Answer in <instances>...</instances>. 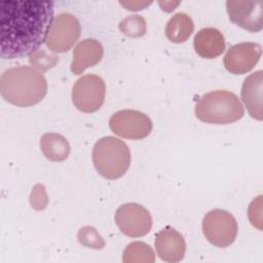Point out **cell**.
I'll use <instances>...</instances> for the list:
<instances>
[{"instance_id": "obj_1", "label": "cell", "mask_w": 263, "mask_h": 263, "mask_svg": "<svg viewBox=\"0 0 263 263\" xmlns=\"http://www.w3.org/2000/svg\"><path fill=\"white\" fill-rule=\"evenodd\" d=\"M53 17L52 1H1L0 57L20 59L40 49Z\"/></svg>"}, {"instance_id": "obj_2", "label": "cell", "mask_w": 263, "mask_h": 263, "mask_svg": "<svg viewBox=\"0 0 263 263\" xmlns=\"http://www.w3.org/2000/svg\"><path fill=\"white\" fill-rule=\"evenodd\" d=\"M0 92L2 98L12 105L30 107L45 97L47 81L42 72L34 67H12L1 74Z\"/></svg>"}, {"instance_id": "obj_3", "label": "cell", "mask_w": 263, "mask_h": 263, "mask_svg": "<svg viewBox=\"0 0 263 263\" xmlns=\"http://www.w3.org/2000/svg\"><path fill=\"white\" fill-rule=\"evenodd\" d=\"M194 112L202 122L228 124L239 120L245 114V109L235 93L226 89H216L199 98Z\"/></svg>"}, {"instance_id": "obj_4", "label": "cell", "mask_w": 263, "mask_h": 263, "mask_svg": "<svg viewBox=\"0 0 263 263\" xmlns=\"http://www.w3.org/2000/svg\"><path fill=\"white\" fill-rule=\"evenodd\" d=\"M92 162L97 172L105 179H118L129 167V148L118 138L112 136L101 138L92 148Z\"/></svg>"}, {"instance_id": "obj_5", "label": "cell", "mask_w": 263, "mask_h": 263, "mask_svg": "<svg viewBox=\"0 0 263 263\" xmlns=\"http://www.w3.org/2000/svg\"><path fill=\"white\" fill-rule=\"evenodd\" d=\"M237 230L238 226L235 218L225 210L214 209L203 217V235L215 247H229L235 240Z\"/></svg>"}, {"instance_id": "obj_6", "label": "cell", "mask_w": 263, "mask_h": 263, "mask_svg": "<svg viewBox=\"0 0 263 263\" xmlns=\"http://www.w3.org/2000/svg\"><path fill=\"white\" fill-rule=\"evenodd\" d=\"M105 82L96 74L81 76L72 87V102L83 113L98 111L105 101Z\"/></svg>"}, {"instance_id": "obj_7", "label": "cell", "mask_w": 263, "mask_h": 263, "mask_svg": "<svg viewBox=\"0 0 263 263\" xmlns=\"http://www.w3.org/2000/svg\"><path fill=\"white\" fill-rule=\"evenodd\" d=\"M81 25L78 18L69 12H61L52 20L45 44L52 52H66L79 39Z\"/></svg>"}, {"instance_id": "obj_8", "label": "cell", "mask_w": 263, "mask_h": 263, "mask_svg": "<svg viewBox=\"0 0 263 263\" xmlns=\"http://www.w3.org/2000/svg\"><path fill=\"white\" fill-rule=\"evenodd\" d=\"M111 130L124 139L141 140L149 136L152 130L150 117L140 111L124 109L115 112L110 120Z\"/></svg>"}, {"instance_id": "obj_9", "label": "cell", "mask_w": 263, "mask_h": 263, "mask_svg": "<svg viewBox=\"0 0 263 263\" xmlns=\"http://www.w3.org/2000/svg\"><path fill=\"white\" fill-rule=\"evenodd\" d=\"M114 218L119 230L129 237L144 236L152 227V218L149 211L136 202L121 204L116 210Z\"/></svg>"}, {"instance_id": "obj_10", "label": "cell", "mask_w": 263, "mask_h": 263, "mask_svg": "<svg viewBox=\"0 0 263 263\" xmlns=\"http://www.w3.org/2000/svg\"><path fill=\"white\" fill-rule=\"evenodd\" d=\"M226 9L232 23L250 32L263 28V2L261 0H228Z\"/></svg>"}, {"instance_id": "obj_11", "label": "cell", "mask_w": 263, "mask_h": 263, "mask_svg": "<svg viewBox=\"0 0 263 263\" xmlns=\"http://www.w3.org/2000/svg\"><path fill=\"white\" fill-rule=\"evenodd\" d=\"M262 54V47L255 42H241L232 45L224 55L223 63L228 72L246 74L254 69Z\"/></svg>"}, {"instance_id": "obj_12", "label": "cell", "mask_w": 263, "mask_h": 263, "mask_svg": "<svg viewBox=\"0 0 263 263\" xmlns=\"http://www.w3.org/2000/svg\"><path fill=\"white\" fill-rule=\"evenodd\" d=\"M154 246L158 257L165 262H179L184 258L186 253L184 236L171 227H165L156 234Z\"/></svg>"}, {"instance_id": "obj_13", "label": "cell", "mask_w": 263, "mask_h": 263, "mask_svg": "<svg viewBox=\"0 0 263 263\" xmlns=\"http://www.w3.org/2000/svg\"><path fill=\"white\" fill-rule=\"evenodd\" d=\"M104 48L101 42L93 38H86L78 42L73 49L71 71L75 75L82 74L86 69L101 62Z\"/></svg>"}, {"instance_id": "obj_14", "label": "cell", "mask_w": 263, "mask_h": 263, "mask_svg": "<svg viewBox=\"0 0 263 263\" xmlns=\"http://www.w3.org/2000/svg\"><path fill=\"white\" fill-rule=\"evenodd\" d=\"M262 89L263 72L258 70L250 74L242 83L241 99L251 117L262 120Z\"/></svg>"}, {"instance_id": "obj_15", "label": "cell", "mask_w": 263, "mask_h": 263, "mask_svg": "<svg viewBox=\"0 0 263 263\" xmlns=\"http://www.w3.org/2000/svg\"><path fill=\"white\" fill-rule=\"evenodd\" d=\"M193 45L196 53L204 59H215L225 50V39L216 28H202L194 36Z\"/></svg>"}, {"instance_id": "obj_16", "label": "cell", "mask_w": 263, "mask_h": 263, "mask_svg": "<svg viewBox=\"0 0 263 263\" xmlns=\"http://www.w3.org/2000/svg\"><path fill=\"white\" fill-rule=\"evenodd\" d=\"M40 149L45 158L50 161H63L70 154L68 140L57 133H46L40 139Z\"/></svg>"}, {"instance_id": "obj_17", "label": "cell", "mask_w": 263, "mask_h": 263, "mask_svg": "<svg viewBox=\"0 0 263 263\" xmlns=\"http://www.w3.org/2000/svg\"><path fill=\"white\" fill-rule=\"evenodd\" d=\"M194 31L192 18L185 12L175 13L165 25V36L173 43H183Z\"/></svg>"}, {"instance_id": "obj_18", "label": "cell", "mask_w": 263, "mask_h": 263, "mask_svg": "<svg viewBox=\"0 0 263 263\" xmlns=\"http://www.w3.org/2000/svg\"><path fill=\"white\" fill-rule=\"evenodd\" d=\"M124 263H153L155 254L151 247L143 241H133L123 251Z\"/></svg>"}, {"instance_id": "obj_19", "label": "cell", "mask_w": 263, "mask_h": 263, "mask_svg": "<svg viewBox=\"0 0 263 263\" xmlns=\"http://www.w3.org/2000/svg\"><path fill=\"white\" fill-rule=\"evenodd\" d=\"M119 30L132 38L142 37L146 33V21L142 15H128L119 23Z\"/></svg>"}, {"instance_id": "obj_20", "label": "cell", "mask_w": 263, "mask_h": 263, "mask_svg": "<svg viewBox=\"0 0 263 263\" xmlns=\"http://www.w3.org/2000/svg\"><path fill=\"white\" fill-rule=\"evenodd\" d=\"M77 239L85 248L101 250L105 247V240L92 226H83L78 230Z\"/></svg>"}, {"instance_id": "obj_21", "label": "cell", "mask_w": 263, "mask_h": 263, "mask_svg": "<svg viewBox=\"0 0 263 263\" xmlns=\"http://www.w3.org/2000/svg\"><path fill=\"white\" fill-rule=\"evenodd\" d=\"M29 62L35 69L43 73L54 67L59 62V59L55 54L49 53L44 49H38L29 55Z\"/></svg>"}, {"instance_id": "obj_22", "label": "cell", "mask_w": 263, "mask_h": 263, "mask_svg": "<svg viewBox=\"0 0 263 263\" xmlns=\"http://www.w3.org/2000/svg\"><path fill=\"white\" fill-rule=\"evenodd\" d=\"M48 202V197L46 190L42 184H36L30 195L31 206L36 211H42L46 208Z\"/></svg>"}, {"instance_id": "obj_23", "label": "cell", "mask_w": 263, "mask_h": 263, "mask_svg": "<svg viewBox=\"0 0 263 263\" xmlns=\"http://www.w3.org/2000/svg\"><path fill=\"white\" fill-rule=\"evenodd\" d=\"M262 195L253 199L248 209V216L252 225L262 230Z\"/></svg>"}, {"instance_id": "obj_24", "label": "cell", "mask_w": 263, "mask_h": 263, "mask_svg": "<svg viewBox=\"0 0 263 263\" xmlns=\"http://www.w3.org/2000/svg\"><path fill=\"white\" fill-rule=\"evenodd\" d=\"M151 2H139V1H137V2H122V1H120V4L121 5H123V6H125L126 7V9H128V10H140V9H143L145 6H147V5H149Z\"/></svg>"}, {"instance_id": "obj_25", "label": "cell", "mask_w": 263, "mask_h": 263, "mask_svg": "<svg viewBox=\"0 0 263 263\" xmlns=\"http://www.w3.org/2000/svg\"><path fill=\"white\" fill-rule=\"evenodd\" d=\"M180 2H159V5L162 7L161 9L166 11V12H170L172 10L175 9V6H177Z\"/></svg>"}]
</instances>
